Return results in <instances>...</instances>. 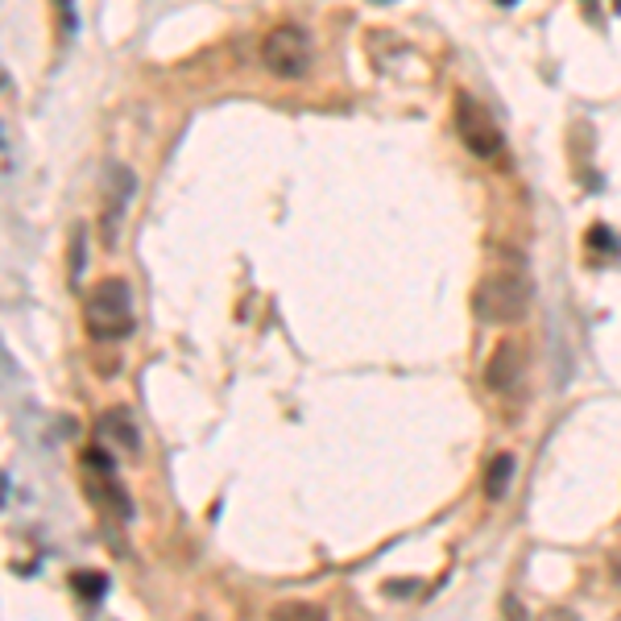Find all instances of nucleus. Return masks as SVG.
<instances>
[{
	"label": "nucleus",
	"instance_id": "1",
	"mask_svg": "<svg viewBox=\"0 0 621 621\" xmlns=\"http://www.w3.org/2000/svg\"><path fill=\"white\" fill-rule=\"evenodd\" d=\"M530 310V282L523 270H489L477 291H472V315L481 324L505 328V324H523Z\"/></svg>",
	"mask_w": 621,
	"mask_h": 621
},
{
	"label": "nucleus",
	"instance_id": "2",
	"mask_svg": "<svg viewBox=\"0 0 621 621\" xmlns=\"http://www.w3.org/2000/svg\"><path fill=\"white\" fill-rule=\"evenodd\" d=\"M83 328L96 340H125L133 331V294L125 278H99L83 294Z\"/></svg>",
	"mask_w": 621,
	"mask_h": 621
},
{
	"label": "nucleus",
	"instance_id": "3",
	"mask_svg": "<svg viewBox=\"0 0 621 621\" xmlns=\"http://www.w3.org/2000/svg\"><path fill=\"white\" fill-rule=\"evenodd\" d=\"M261 62L278 79H303L310 67V38L303 25H273L261 42Z\"/></svg>",
	"mask_w": 621,
	"mask_h": 621
},
{
	"label": "nucleus",
	"instance_id": "4",
	"mask_svg": "<svg viewBox=\"0 0 621 621\" xmlns=\"http://www.w3.org/2000/svg\"><path fill=\"white\" fill-rule=\"evenodd\" d=\"M452 125H456V137H460L477 157L502 154V129H497V120L489 117L485 104H481V99H472L468 92H456V104H452Z\"/></svg>",
	"mask_w": 621,
	"mask_h": 621
},
{
	"label": "nucleus",
	"instance_id": "5",
	"mask_svg": "<svg viewBox=\"0 0 621 621\" xmlns=\"http://www.w3.org/2000/svg\"><path fill=\"white\" fill-rule=\"evenodd\" d=\"M523 365H526V352L518 340H502L493 356H489L485 365V382L489 389H514V382L523 377Z\"/></svg>",
	"mask_w": 621,
	"mask_h": 621
},
{
	"label": "nucleus",
	"instance_id": "6",
	"mask_svg": "<svg viewBox=\"0 0 621 621\" xmlns=\"http://www.w3.org/2000/svg\"><path fill=\"white\" fill-rule=\"evenodd\" d=\"M99 435H108V440H117L125 452H137V427H133V419H129V410H104L99 414Z\"/></svg>",
	"mask_w": 621,
	"mask_h": 621
},
{
	"label": "nucleus",
	"instance_id": "7",
	"mask_svg": "<svg viewBox=\"0 0 621 621\" xmlns=\"http://www.w3.org/2000/svg\"><path fill=\"white\" fill-rule=\"evenodd\" d=\"M514 468H518V460L509 456V452H502V456H493L485 468V497L489 502H502L505 489H509V481H514Z\"/></svg>",
	"mask_w": 621,
	"mask_h": 621
},
{
	"label": "nucleus",
	"instance_id": "8",
	"mask_svg": "<svg viewBox=\"0 0 621 621\" xmlns=\"http://www.w3.org/2000/svg\"><path fill=\"white\" fill-rule=\"evenodd\" d=\"M273 621H324V613L307 601H286L273 609Z\"/></svg>",
	"mask_w": 621,
	"mask_h": 621
},
{
	"label": "nucleus",
	"instance_id": "9",
	"mask_svg": "<svg viewBox=\"0 0 621 621\" xmlns=\"http://www.w3.org/2000/svg\"><path fill=\"white\" fill-rule=\"evenodd\" d=\"M75 588H79V593H87L92 601H99L108 584H104V576H75Z\"/></svg>",
	"mask_w": 621,
	"mask_h": 621
},
{
	"label": "nucleus",
	"instance_id": "10",
	"mask_svg": "<svg viewBox=\"0 0 621 621\" xmlns=\"http://www.w3.org/2000/svg\"><path fill=\"white\" fill-rule=\"evenodd\" d=\"M588 245H593V249H618V241H613V233H609L605 224H593V229H588Z\"/></svg>",
	"mask_w": 621,
	"mask_h": 621
},
{
	"label": "nucleus",
	"instance_id": "11",
	"mask_svg": "<svg viewBox=\"0 0 621 621\" xmlns=\"http://www.w3.org/2000/svg\"><path fill=\"white\" fill-rule=\"evenodd\" d=\"M543 621H576V618H572V613H567V609H551V613H547Z\"/></svg>",
	"mask_w": 621,
	"mask_h": 621
}]
</instances>
